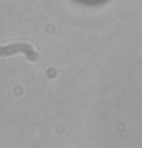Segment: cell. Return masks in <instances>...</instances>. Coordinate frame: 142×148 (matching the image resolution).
<instances>
[{
	"mask_svg": "<svg viewBox=\"0 0 142 148\" xmlns=\"http://www.w3.org/2000/svg\"><path fill=\"white\" fill-rule=\"evenodd\" d=\"M77 4H83V6H100V4H106L109 0H73Z\"/></svg>",
	"mask_w": 142,
	"mask_h": 148,
	"instance_id": "cell-1",
	"label": "cell"
}]
</instances>
